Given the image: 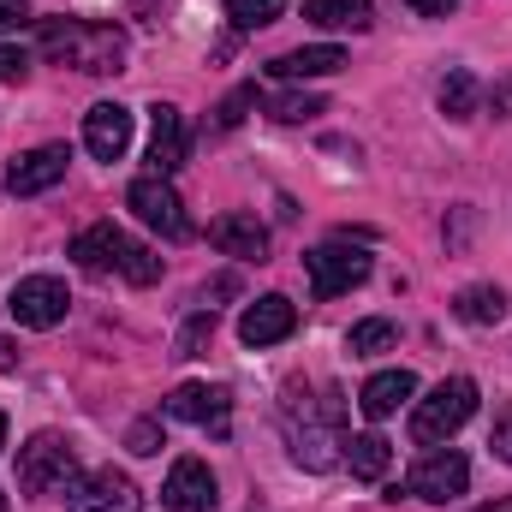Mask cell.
Wrapping results in <instances>:
<instances>
[{
	"instance_id": "484cf974",
	"label": "cell",
	"mask_w": 512,
	"mask_h": 512,
	"mask_svg": "<svg viewBox=\"0 0 512 512\" xmlns=\"http://www.w3.org/2000/svg\"><path fill=\"white\" fill-rule=\"evenodd\" d=\"M286 12V0H227V18L239 24V30H262V24H274Z\"/></svg>"
},
{
	"instance_id": "4fadbf2b",
	"label": "cell",
	"mask_w": 512,
	"mask_h": 512,
	"mask_svg": "<svg viewBox=\"0 0 512 512\" xmlns=\"http://www.w3.org/2000/svg\"><path fill=\"white\" fill-rule=\"evenodd\" d=\"M185 114L173 108V102H155L149 108V167L167 179V173H179L185 167Z\"/></svg>"
},
{
	"instance_id": "f546056e",
	"label": "cell",
	"mask_w": 512,
	"mask_h": 512,
	"mask_svg": "<svg viewBox=\"0 0 512 512\" xmlns=\"http://www.w3.org/2000/svg\"><path fill=\"white\" fill-rule=\"evenodd\" d=\"M30 78V60L18 48H0V84H24Z\"/></svg>"
},
{
	"instance_id": "2e32d148",
	"label": "cell",
	"mask_w": 512,
	"mask_h": 512,
	"mask_svg": "<svg viewBox=\"0 0 512 512\" xmlns=\"http://www.w3.org/2000/svg\"><path fill=\"white\" fill-rule=\"evenodd\" d=\"M126 251H131V239L114 227V221H96V227H84L78 239H72V262L78 268H90V274H108V268H126Z\"/></svg>"
},
{
	"instance_id": "836d02e7",
	"label": "cell",
	"mask_w": 512,
	"mask_h": 512,
	"mask_svg": "<svg viewBox=\"0 0 512 512\" xmlns=\"http://www.w3.org/2000/svg\"><path fill=\"white\" fill-rule=\"evenodd\" d=\"M405 6H411V12H423V18H447L459 0H405Z\"/></svg>"
},
{
	"instance_id": "e575fe53",
	"label": "cell",
	"mask_w": 512,
	"mask_h": 512,
	"mask_svg": "<svg viewBox=\"0 0 512 512\" xmlns=\"http://www.w3.org/2000/svg\"><path fill=\"white\" fill-rule=\"evenodd\" d=\"M489 102H495V114H512V72H507V84H495Z\"/></svg>"
},
{
	"instance_id": "7a4b0ae2",
	"label": "cell",
	"mask_w": 512,
	"mask_h": 512,
	"mask_svg": "<svg viewBox=\"0 0 512 512\" xmlns=\"http://www.w3.org/2000/svg\"><path fill=\"white\" fill-rule=\"evenodd\" d=\"M42 54L60 66H78L90 78L126 72V30L120 24H90V18H48L42 24Z\"/></svg>"
},
{
	"instance_id": "8d00e7d4",
	"label": "cell",
	"mask_w": 512,
	"mask_h": 512,
	"mask_svg": "<svg viewBox=\"0 0 512 512\" xmlns=\"http://www.w3.org/2000/svg\"><path fill=\"white\" fill-rule=\"evenodd\" d=\"M0 447H6V411H0Z\"/></svg>"
},
{
	"instance_id": "8992f818",
	"label": "cell",
	"mask_w": 512,
	"mask_h": 512,
	"mask_svg": "<svg viewBox=\"0 0 512 512\" xmlns=\"http://www.w3.org/2000/svg\"><path fill=\"white\" fill-rule=\"evenodd\" d=\"M126 203H131V215H137L149 233H161V239H185V233H191V221H185V203H179V191H173L161 173H143V179H131Z\"/></svg>"
},
{
	"instance_id": "ac0fdd59",
	"label": "cell",
	"mask_w": 512,
	"mask_h": 512,
	"mask_svg": "<svg viewBox=\"0 0 512 512\" xmlns=\"http://www.w3.org/2000/svg\"><path fill=\"white\" fill-rule=\"evenodd\" d=\"M209 245L221 256H239V262H262L268 256V227L256 215H221V221H209Z\"/></svg>"
},
{
	"instance_id": "d6a6232c",
	"label": "cell",
	"mask_w": 512,
	"mask_h": 512,
	"mask_svg": "<svg viewBox=\"0 0 512 512\" xmlns=\"http://www.w3.org/2000/svg\"><path fill=\"white\" fill-rule=\"evenodd\" d=\"M489 447H495V459H507L512 465V411L495 423V435H489Z\"/></svg>"
},
{
	"instance_id": "30bf717a",
	"label": "cell",
	"mask_w": 512,
	"mask_h": 512,
	"mask_svg": "<svg viewBox=\"0 0 512 512\" xmlns=\"http://www.w3.org/2000/svg\"><path fill=\"white\" fill-rule=\"evenodd\" d=\"M66 143H42V149H30V155H18L12 167H6V191L12 197H42V191H54L60 179H66Z\"/></svg>"
},
{
	"instance_id": "e0dca14e",
	"label": "cell",
	"mask_w": 512,
	"mask_h": 512,
	"mask_svg": "<svg viewBox=\"0 0 512 512\" xmlns=\"http://www.w3.org/2000/svg\"><path fill=\"white\" fill-rule=\"evenodd\" d=\"M340 66H352V54H346L340 42H316V48H292V54L268 60V72H274V78H286V84H304V78H334Z\"/></svg>"
},
{
	"instance_id": "7402d4cb",
	"label": "cell",
	"mask_w": 512,
	"mask_h": 512,
	"mask_svg": "<svg viewBox=\"0 0 512 512\" xmlns=\"http://www.w3.org/2000/svg\"><path fill=\"white\" fill-rule=\"evenodd\" d=\"M346 465H352L358 483H382L387 465H393V447H387L382 435H352L346 441Z\"/></svg>"
},
{
	"instance_id": "8fae6325",
	"label": "cell",
	"mask_w": 512,
	"mask_h": 512,
	"mask_svg": "<svg viewBox=\"0 0 512 512\" xmlns=\"http://www.w3.org/2000/svg\"><path fill=\"white\" fill-rule=\"evenodd\" d=\"M161 507L167 512H215V471L203 459H173V471L161 483Z\"/></svg>"
},
{
	"instance_id": "277c9868",
	"label": "cell",
	"mask_w": 512,
	"mask_h": 512,
	"mask_svg": "<svg viewBox=\"0 0 512 512\" xmlns=\"http://www.w3.org/2000/svg\"><path fill=\"white\" fill-rule=\"evenodd\" d=\"M471 411H477V382H471V376H447L429 399H417V411H411V441L435 447V441H447L453 429H465Z\"/></svg>"
},
{
	"instance_id": "d6986e66",
	"label": "cell",
	"mask_w": 512,
	"mask_h": 512,
	"mask_svg": "<svg viewBox=\"0 0 512 512\" xmlns=\"http://www.w3.org/2000/svg\"><path fill=\"white\" fill-rule=\"evenodd\" d=\"M411 393H417V376H411V370H382V376H370V382H364L358 405H364V417H370V423H387Z\"/></svg>"
},
{
	"instance_id": "d590c367",
	"label": "cell",
	"mask_w": 512,
	"mask_h": 512,
	"mask_svg": "<svg viewBox=\"0 0 512 512\" xmlns=\"http://www.w3.org/2000/svg\"><path fill=\"white\" fill-rule=\"evenodd\" d=\"M0 370H18V346L12 340H0Z\"/></svg>"
},
{
	"instance_id": "cb8c5ba5",
	"label": "cell",
	"mask_w": 512,
	"mask_h": 512,
	"mask_svg": "<svg viewBox=\"0 0 512 512\" xmlns=\"http://www.w3.org/2000/svg\"><path fill=\"white\" fill-rule=\"evenodd\" d=\"M280 126H304V120H316V114H328V102L322 96H310V90H286V96H274V108H268Z\"/></svg>"
},
{
	"instance_id": "6da1fadb",
	"label": "cell",
	"mask_w": 512,
	"mask_h": 512,
	"mask_svg": "<svg viewBox=\"0 0 512 512\" xmlns=\"http://www.w3.org/2000/svg\"><path fill=\"white\" fill-rule=\"evenodd\" d=\"M346 405H340V393L328 387L322 399L310 393L304 382L286 387V399H280V429H286V447H292V465H304V471H334L340 459H346Z\"/></svg>"
},
{
	"instance_id": "ffe728a7",
	"label": "cell",
	"mask_w": 512,
	"mask_h": 512,
	"mask_svg": "<svg viewBox=\"0 0 512 512\" xmlns=\"http://www.w3.org/2000/svg\"><path fill=\"white\" fill-rule=\"evenodd\" d=\"M304 18L322 24V30H370L376 6L370 0H304Z\"/></svg>"
},
{
	"instance_id": "5b68a950",
	"label": "cell",
	"mask_w": 512,
	"mask_h": 512,
	"mask_svg": "<svg viewBox=\"0 0 512 512\" xmlns=\"http://www.w3.org/2000/svg\"><path fill=\"white\" fill-rule=\"evenodd\" d=\"M304 268H310V292L316 298H340V292H352V286L370 280V251L346 245V239H328V245H316V251L304 256Z\"/></svg>"
},
{
	"instance_id": "83f0119b",
	"label": "cell",
	"mask_w": 512,
	"mask_h": 512,
	"mask_svg": "<svg viewBox=\"0 0 512 512\" xmlns=\"http://www.w3.org/2000/svg\"><path fill=\"white\" fill-rule=\"evenodd\" d=\"M126 280H137V286H149V280H161V256L143 251V245H131L126 251V268H120Z\"/></svg>"
},
{
	"instance_id": "5bb4252c",
	"label": "cell",
	"mask_w": 512,
	"mask_h": 512,
	"mask_svg": "<svg viewBox=\"0 0 512 512\" xmlns=\"http://www.w3.org/2000/svg\"><path fill=\"white\" fill-rule=\"evenodd\" d=\"M292 328H298V304H292V298H280V292L256 298L251 310L239 316V340H245V346H280Z\"/></svg>"
},
{
	"instance_id": "74e56055",
	"label": "cell",
	"mask_w": 512,
	"mask_h": 512,
	"mask_svg": "<svg viewBox=\"0 0 512 512\" xmlns=\"http://www.w3.org/2000/svg\"><path fill=\"white\" fill-rule=\"evenodd\" d=\"M0 512H6V501H0Z\"/></svg>"
},
{
	"instance_id": "1f68e13d",
	"label": "cell",
	"mask_w": 512,
	"mask_h": 512,
	"mask_svg": "<svg viewBox=\"0 0 512 512\" xmlns=\"http://www.w3.org/2000/svg\"><path fill=\"white\" fill-rule=\"evenodd\" d=\"M30 24V0H0V36Z\"/></svg>"
},
{
	"instance_id": "d4e9b609",
	"label": "cell",
	"mask_w": 512,
	"mask_h": 512,
	"mask_svg": "<svg viewBox=\"0 0 512 512\" xmlns=\"http://www.w3.org/2000/svg\"><path fill=\"white\" fill-rule=\"evenodd\" d=\"M346 346H352V358L387 352V346H393V322H387V316H370V322H358V328L346 334Z\"/></svg>"
},
{
	"instance_id": "9c48e42d",
	"label": "cell",
	"mask_w": 512,
	"mask_h": 512,
	"mask_svg": "<svg viewBox=\"0 0 512 512\" xmlns=\"http://www.w3.org/2000/svg\"><path fill=\"white\" fill-rule=\"evenodd\" d=\"M66 512H143V489L131 483L126 471L108 465V471H90V477L72 483Z\"/></svg>"
},
{
	"instance_id": "f1b7e54d",
	"label": "cell",
	"mask_w": 512,
	"mask_h": 512,
	"mask_svg": "<svg viewBox=\"0 0 512 512\" xmlns=\"http://www.w3.org/2000/svg\"><path fill=\"white\" fill-rule=\"evenodd\" d=\"M245 108H256V84H239V90H233V96L221 102V114H215V126H221V131H233L239 120H245Z\"/></svg>"
},
{
	"instance_id": "603a6c76",
	"label": "cell",
	"mask_w": 512,
	"mask_h": 512,
	"mask_svg": "<svg viewBox=\"0 0 512 512\" xmlns=\"http://www.w3.org/2000/svg\"><path fill=\"white\" fill-rule=\"evenodd\" d=\"M441 114L447 120H471L477 114V78L471 72H447L441 78Z\"/></svg>"
},
{
	"instance_id": "44dd1931",
	"label": "cell",
	"mask_w": 512,
	"mask_h": 512,
	"mask_svg": "<svg viewBox=\"0 0 512 512\" xmlns=\"http://www.w3.org/2000/svg\"><path fill=\"white\" fill-rule=\"evenodd\" d=\"M453 316L471 322V328H495V322L507 316V292H501V286H465V292L453 298Z\"/></svg>"
},
{
	"instance_id": "3957f363",
	"label": "cell",
	"mask_w": 512,
	"mask_h": 512,
	"mask_svg": "<svg viewBox=\"0 0 512 512\" xmlns=\"http://www.w3.org/2000/svg\"><path fill=\"white\" fill-rule=\"evenodd\" d=\"M72 483H78V447L66 435L42 429L18 447V489L24 495H72Z\"/></svg>"
},
{
	"instance_id": "52a82bcc",
	"label": "cell",
	"mask_w": 512,
	"mask_h": 512,
	"mask_svg": "<svg viewBox=\"0 0 512 512\" xmlns=\"http://www.w3.org/2000/svg\"><path fill=\"white\" fill-rule=\"evenodd\" d=\"M6 310L18 316V328H36V334H42V328H60V322H66L72 292H66V280H54V274H30V280L12 286Z\"/></svg>"
},
{
	"instance_id": "7c38bea8",
	"label": "cell",
	"mask_w": 512,
	"mask_h": 512,
	"mask_svg": "<svg viewBox=\"0 0 512 512\" xmlns=\"http://www.w3.org/2000/svg\"><path fill=\"white\" fill-rule=\"evenodd\" d=\"M167 417H185V423H197V429H209V435H227V423H233V399H227V387L185 382L173 399H167Z\"/></svg>"
},
{
	"instance_id": "4316f807",
	"label": "cell",
	"mask_w": 512,
	"mask_h": 512,
	"mask_svg": "<svg viewBox=\"0 0 512 512\" xmlns=\"http://www.w3.org/2000/svg\"><path fill=\"white\" fill-rule=\"evenodd\" d=\"M209 340H215V310H197V316L179 328V352H173V358H203Z\"/></svg>"
},
{
	"instance_id": "4dcf8cb0",
	"label": "cell",
	"mask_w": 512,
	"mask_h": 512,
	"mask_svg": "<svg viewBox=\"0 0 512 512\" xmlns=\"http://www.w3.org/2000/svg\"><path fill=\"white\" fill-rule=\"evenodd\" d=\"M126 447L131 453H161V429H155V423H131Z\"/></svg>"
},
{
	"instance_id": "ba28073f",
	"label": "cell",
	"mask_w": 512,
	"mask_h": 512,
	"mask_svg": "<svg viewBox=\"0 0 512 512\" xmlns=\"http://www.w3.org/2000/svg\"><path fill=\"white\" fill-rule=\"evenodd\" d=\"M405 489L417 495V501H435V507H447V501H459L465 489H471V459L465 453H429V459H417V471L405 477Z\"/></svg>"
},
{
	"instance_id": "9a60e30c",
	"label": "cell",
	"mask_w": 512,
	"mask_h": 512,
	"mask_svg": "<svg viewBox=\"0 0 512 512\" xmlns=\"http://www.w3.org/2000/svg\"><path fill=\"white\" fill-rule=\"evenodd\" d=\"M84 149H90L96 161H120L131 149V114L120 102H96V108L84 114Z\"/></svg>"
}]
</instances>
